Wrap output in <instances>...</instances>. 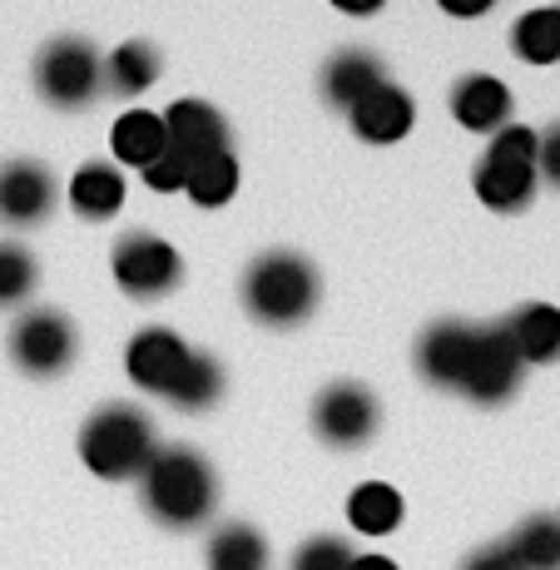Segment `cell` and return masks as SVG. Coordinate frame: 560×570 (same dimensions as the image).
Wrapping results in <instances>:
<instances>
[{
    "label": "cell",
    "instance_id": "6da1fadb",
    "mask_svg": "<svg viewBox=\"0 0 560 570\" xmlns=\"http://www.w3.org/2000/svg\"><path fill=\"white\" fill-rule=\"evenodd\" d=\"M149 517L169 531H189V525L208 521L218 501V476L194 446H159L149 466L139 471Z\"/></svg>",
    "mask_w": 560,
    "mask_h": 570
},
{
    "label": "cell",
    "instance_id": "7a4b0ae2",
    "mask_svg": "<svg viewBox=\"0 0 560 570\" xmlns=\"http://www.w3.org/2000/svg\"><path fill=\"white\" fill-rule=\"evenodd\" d=\"M323 298V278L303 254L273 248L244 273V308L268 327H298Z\"/></svg>",
    "mask_w": 560,
    "mask_h": 570
},
{
    "label": "cell",
    "instance_id": "3957f363",
    "mask_svg": "<svg viewBox=\"0 0 560 570\" xmlns=\"http://www.w3.org/2000/svg\"><path fill=\"white\" fill-rule=\"evenodd\" d=\"M154 452H159V446H154V422L135 407V402H109V407L95 412L80 432L85 466L105 481L139 476Z\"/></svg>",
    "mask_w": 560,
    "mask_h": 570
},
{
    "label": "cell",
    "instance_id": "277c9868",
    "mask_svg": "<svg viewBox=\"0 0 560 570\" xmlns=\"http://www.w3.org/2000/svg\"><path fill=\"white\" fill-rule=\"evenodd\" d=\"M536 184H541V174H536V129L511 119L501 135H491L487 159L477 164V194L497 214H521L536 199Z\"/></svg>",
    "mask_w": 560,
    "mask_h": 570
},
{
    "label": "cell",
    "instance_id": "5b68a950",
    "mask_svg": "<svg viewBox=\"0 0 560 570\" xmlns=\"http://www.w3.org/2000/svg\"><path fill=\"white\" fill-rule=\"evenodd\" d=\"M36 90L46 95L55 109H85L105 90V60L95 55L90 40L60 36L40 50L36 60Z\"/></svg>",
    "mask_w": 560,
    "mask_h": 570
},
{
    "label": "cell",
    "instance_id": "8992f818",
    "mask_svg": "<svg viewBox=\"0 0 560 570\" xmlns=\"http://www.w3.org/2000/svg\"><path fill=\"white\" fill-rule=\"evenodd\" d=\"M109 273H115V283L129 293V298L154 303V298L179 288L184 258H179V248L154 238V234H125L115 244V254H109Z\"/></svg>",
    "mask_w": 560,
    "mask_h": 570
},
{
    "label": "cell",
    "instance_id": "52a82bcc",
    "mask_svg": "<svg viewBox=\"0 0 560 570\" xmlns=\"http://www.w3.org/2000/svg\"><path fill=\"white\" fill-rule=\"evenodd\" d=\"M75 347H80L75 323L55 308H30L10 327V357H16V367L30 372V377H60V372L75 363Z\"/></svg>",
    "mask_w": 560,
    "mask_h": 570
},
{
    "label": "cell",
    "instance_id": "ba28073f",
    "mask_svg": "<svg viewBox=\"0 0 560 570\" xmlns=\"http://www.w3.org/2000/svg\"><path fill=\"white\" fill-rule=\"evenodd\" d=\"M377 422L382 407L372 397V387H362V382H333L313 402V432L327 446H343V452L347 446H367L377 436Z\"/></svg>",
    "mask_w": 560,
    "mask_h": 570
},
{
    "label": "cell",
    "instance_id": "9c48e42d",
    "mask_svg": "<svg viewBox=\"0 0 560 570\" xmlns=\"http://www.w3.org/2000/svg\"><path fill=\"white\" fill-rule=\"evenodd\" d=\"M525 377V363L521 353H515V343L507 337V327H477V343H471V363H466V377H461V392H466L471 402H487V407H497V402H507L515 387H521Z\"/></svg>",
    "mask_w": 560,
    "mask_h": 570
},
{
    "label": "cell",
    "instance_id": "30bf717a",
    "mask_svg": "<svg viewBox=\"0 0 560 570\" xmlns=\"http://www.w3.org/2000/svg\"><path fill=\"white\" fill-rule=\"evenodd\" d=\"M189 357H194V347L184 343L179 333H169V327H139L125 347V372L135 387L169 397L174 382H179L184 367H189Z\"/></svg>",
    "mask_w": 560,
    "mask_h": 570
},
{
    "label": "cell",
    "instance_id": "8fae6325",
    "mask_svg": "<svg viewBox=\"0 0 560 570\" xmlns=\"http://www.w3.org/2000/svg\"><path fill=\"white\" fill-rule=\"evenodd\" d=\"M55 174L36 159H10L0 169V224L10 228H36L55 214Z\"/></svg>",
    "mask_w": 560,
    "mask_h": 570
},
{
    "label": "cell",
    "instance_id": "7c38bea8",
    "mask_svg": "<svg viewBox=\"0 0 560 570\" xmlns=\"http://www.w3.org/2000/svg\"><path fill=\"white\" fill-rule=\"evenodd\" d=\"M159 119H164V139H169V149L184 155L189 164H199L208 155H224L228 149V119L204 100H174Z\"/></svg>",
    "mask_w": 560,
    "mask_h": 570
},
{
    "label": "cell",
    "instance_id": "4fadbf2b",
    "mask_svg": "<svg viewBox=\"0 0 560 570\" xmlns=\"http://www.w3.org/2000/svg\"><path fill=\"white\" fill-rule=\"evenodd\" d=\"M353 135L362 139V145H397V139L412 135L416 125V100L402 85H377V90L367 95V100H357L353 109Z\"/></svg>",
    "mask_w": 560,
    "mask_h": 570
},
{
    "label": "cell",
    "instance_id": "5bb4252c",
    "mask_svg": "<svg viewBox=\"0 0 560 570\" xmlns=\"http://www.w3.org/2000/svg\"><path fill=\"white\" fill-rule=\"evenodd\" d=\"M471 343H477V327L466 323H432L416 343V372H422L432 387H461L471 363Z\"/></svg>",
    "mask_w": 560,
    "mask_h": 570
},
{
    "label": "cell",
    "instance_id": "9a60e30c",
    "mask_svg": "<svg viewBox=\"0 0 560 570\" xmlns=\"http://www.w3.org/2000/svg\"><path fill=\"white\" fill-rule=\"evenodd\" d=\"M511 90L497 80V75H466L452 90V119L471 135H501L511 125Z\"/></svg>",
    "mask_w": 560,
    "mask_h": 570
},
{
    "label": "cell",
    "instance_id": "2e32d148",
    "mask_svg": "<svg viewBox=\"0 0 560 570\" xmlns=\"http://www.w3.org/2000/svg\"><path fill=\"white\" fill-rule=\"evenodd\" d=\"M377 85H387V65L372 50H337L333 60L323 65V95L337 109H353L357 100H367Z\"/></svg>",
    "mask_w": 560,
    "mask_h": 570
},
{
    "label": "cell",
    "instance_id": "e0dca14e",
    "mask_svg": "<svg viewBox=\"0 0 560 570\" xmlns=\"http://www.w3.org/2000/svg\"><path fill=\"white\" fill-rule=\"evenodd\" d=\"M507 337L515 343V353H521V363H556L560 357V308L556 303H521L507 323Z\"/></svg>",
    "mask_w": 560,
    "mask_h": 570
},
{
    "label": "cell",
    "instance_id": "ac0fdd59",
    "mask_svg": "<svg viewBox=\"0 0 560 570\" xmlns=\"http://www.w3.org/2000/svg\"><path fill=\"white\" fill-rule=\"evenodd\" d=\"M125 174L115 169V164H105V159H95V164H85V169H75V179H70V208L80 218H90V224H105V218H115L119 208H125Z\"/></svg>",
    "mask_w": 560,
    "mask_h": 570
},
{
    "label": "cell",
    "instance_id": "d6986e66",
    "mask_svg": "<svg viewBox=\"0 0 560 570\" xmlns=\"http://www.w3.org/2000/svg\"><path fill=\"white\" fill-rule=\"evenodd\" d=\"M109 149H115V169L125 164V169L145 174L149 164L169 149V139H164V119L154 115V109H129V115H119L115 129H109Z\"/></svg>",
    "mask_w": 560,
    "mask_h": 570
},
{
    "label": "cell",
    "instance_id": "ffe728a7",
    "mask_svg": "<svg viewBox=\"0 0 560 570\" xmlns=\"http://www.w3.org/2000/svg\"><path fill=\"white\" fill-rule=\"evenodd\" d=\"M402 517H407L402 491L387 487V481H362L353 497H347V521L362 535H392L402 525Z\"/></svg>",
    "mask_w": 560,
    "mask_h": 570
},
{
    "label": "cell",
    "instance_id": "44dd1931",
    "mask_svg": "<svg viewBox=\"0 0 560 570\" xmlns=\"http://www.w3.org/2000/svg\"><path fill=\"white\" fill-rule=\"evenodd\" d=\"M159 70H164V60L149 40H125V46L105 60V85L115 95H125V100H135V95H145L149 85L159 80Z\"/></svg>",
    "mask_w": 560,
    "mask_h": 570
},
{
    "label": "cell",
    "instance_id": "7402d4cb",
    "mask_svg": "<svg viewBox=\"0 0 560 570\" xmlns=\"http://www.w3.org/2000/svg\"><path fill=\"white\" fill-rule=\"evenodd\" d=\"M511 50L525 65H556L560 60V6L525 10L511 26Z\"/></svg>",
    "mask_w": 560,
    "mask_h": 570
},
{
    "label": "cell",
    "instance_id": "603a6c76",
    "mask_svg": "<svg viewBox=\"0 0 560 570\" xmlns=\"http://www.w3.org/2000/svg\"><path fill=\"white\" fill-rule=\"evenodd\" d=\"M507 556L515 570H560V521L556 517H531L511 531Z\"/></svg>",
    "mask_w": 560,
    "mask_h": 570
},
{
    "label": "cell",
    "instance_id": "cb8c5ba5",
    "mask_svg": "<svg viewBox=\"0 0 560 570\" xmlns=\"http://www.w3.org/2000/svg\"><path fill=\"white\" fill-rule=\"evenodd\" d=\"M208 570H268V541L244 521L224 525L208 541Z\"/></svg>",
    "mask_w": 560,
    "mask_h": 570
},
{
    "label": "cell",
    "instance_id": "d4e9b609",
    "mask_svg": "<svg viewBox=\"0 0 560 570\" xmlns=\"http://www.w3.org/2000/svg\"><path fill=\"white\" fill-rule=\"evenodd\" d=\"M218 397H224V367H218L214 353H199V347H194L189 367H184V377L174 382L169 402L184 412H204V407H214Z\"/></svg>",
    "mask_w": 560,
    "mask_h": 570
},
{
    "label": "cell",
    "instance_id": "484cf974",
    "mask_svg": "<svg viewBox=\"0 0 560 570\" xmlns=\"http://www.w3.org/2000/svg\"><path fill=\"white\" fill-rule=\"evenodd\" d=\"M234 189H238V159L228 155H208L199 159L189 169V184H184V194H189L199 208H224L228 199H234Z\"/></svg>",
    "mask_w": 560,
    "mask_h": 570
},
{
    "label": "cell",
    "instance_id": "4316f807",
    "mask_svg": "<svg viewBox=\"0 0 560 570\" xmlns=\"http://www.w3.org/2000/svg\"><path fill=\"white\" fill-rule=\"evenodd\" d=\"M30 288H36V258L20 244H0V308L20 303Z\"/></svg>",
    "mask_w": 560,
    "mask_h": 570
},
{
    "label": "cell",
    "instance_id": "83f0119b",
    "mask_svg": "<svg viewBox=\"0 0 560 570\" xmlns=\"http://www.w3.org/2000/svg\"><path fill=\"white\" fill-rule=\"evenodd\" d=\"M353 561H357V551L343 535H313V541L298 546L293 570H353Z\"/></svg>",
    "mask_w": 560,
    "mask_h": 570
},
{
    "label": "cell",
    "instance_id": "f1b7e54d",
    "mask_svg": "<svg viewBox=\"0 0 560 570\" xmlns=\"http://www.w3.org/2000/svg\"><path fill=\"white\" fill-rule=\"evenodd\" d=\"M189 169H194V164L184 159V155H174V149H164V155H159V159H154L149 169H145V184H149L154 194H184V184H189Z\"/></svg>",
    "mask_w": 560,
    "mask_h": 570
},
{
    "label": "cell",
    "instance_id": "f546056e",
    "mask_svg": "<svg viewBox=\"0 0 560 570\" xmlns=\"http://www.w3.org/2000/svg\"><path fill=\"white\" fill-rule=\"evenodd\" d=\"M536 174L560 189V119L546 129V135H536Z\"/></svg>",
    "mask_w": 560,
    "mask_h": 570
},
{
    "label": "cell",
    "instance_id": "4dcf8cb0",
    "mask_svg": "<svg viewBox=\"0 0 560 570\" xmlns=\"http://www.w3.org/2000/svg\"><path fill=\"white\" fill-rule=\"evenodd\" d=\"M461 570H515V561L507 556V546H487V551H471Z\"/></svg>",
    "mask_w": 560,
    "mask_h": 570
},
{
    "label": "cell",
    "instance_id": "1f68e13d",
    "mask_svg": "<svg viewBox=\"0 0 560 570\" xmlns=\"http://www.w3.org/2000/svg\"><path fill=\"white\" fill-rule=\"evenodd\" d=\"M353 570H402V566L392 561V556H357Z\"/></svg>",
    "mask_w": 560,
    "mask_h": 570
}]
</instances>
